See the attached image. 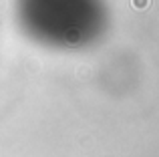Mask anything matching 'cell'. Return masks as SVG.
I'll return each mask as SVG.
<instances>
[{
  "label": "cell",
  "instance_id": "1",
  "mask_svg": "<svg viewBox=\"0 0 159 157\" xmlns=\"http://www.w3.org/2000/svg\"><path fill=\"white\" fill-rule=\"evenodd\" d=\"M16 12L32 38L54 48L89 47L107 26L103 0H18Z\"/></svg>",
  "mask_w": 159,
  "mask_h": 157
}]
</instances>
